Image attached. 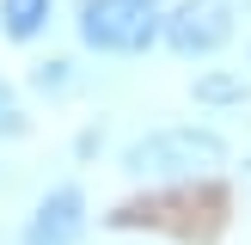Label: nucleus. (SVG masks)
<instances>
[{"label":"nucleus","mask_w":251,"mask_h":245,"mask_svg":"<svg viewBox=\"0 0 251 245\" xmlns=\"http://www.w3.org/2000/svg\"><path fill=\"white\" fill-rule=\"evenodd\" d=\"M221 166H227V141L215 129H196V122H172V129H153V135L123 147V172L129 178H147V184L208 178Z\"/></svg>","instance_id":"1"},{"label":"nucleus","mask_w":251,"mask_h":245,"mask_svg":"<svg viewBox=\"0 0 251 245\" xmlns=\"http://www.w3.org/2000/svg\"><path fill=\"white\" fill-rule=\"evenodd\" d=\"M43 24H49V0H0V31L12 43H31Z\"/></svg>","instance_id":"5"},{"label":"nucleus","mask_w":251,"mask_h":245,"mask_svg":"<svg viewBox=\"0 0 251 245\" xmlns=\"http://www.w3.org/2000/svg\"><path fill=\"white\" fill-rule=\"evenodd\" d=\"M196 98H202V104H233V98H245V80H233V74H202V80H196Z\"/></svg>","instance_id":"6"},{"label":"nucleus","mask_w":251,"mask_h":245,"mask_svg":"<svg viewBox=\"0 0 251 245\" xmlns=\"http://www.w3.org/2000/svg\"><path fill=\"white\" fill-rule=\"evenodd\" d=\"M147 6H153V0H147Z\"/></svg>","instance_id":"10"},{"label":"nucleus","mask_w":251,"mask_h":245,"mask_svg":"<svg viewBox=\"0 0 251 245\" xmlns=\"http://www.w3.org/2000/svg\"><path fill=\"white\" fill-rule=\"evenodd\" d=\"M25 129V117H19V104H12V92L0 86V135H19Z\"/></svg>","instance_id":"8"},{"label":"nucleus","mask_w":251,"mask_h":245,"mask_svg":"<svg viewBox=\"0 0 251 245\" xmlns=\"http://www.w3.org/2000/svg\"><path fill=\"white\" fill-rule=\"evenodd\" d=\"M80 233H86V196L74 190V184H55V190L31 208L25 245H74Z\"/></svg>","instance_id":"4"},{"label":"nucleus","mask_w":251,"mask_h":245,"mask_svg":"<svg viewBox=\"0 0 251 245\" xmlns=\"http://www.w3.org/2000/svg\"><path fill=\"white\" fill-rule=\"evenodd\" d=\"M159 37V12L147 0H80V43L98 55H141Z\"/></svg>","instance_id":"2"},{"label":"nucleus","mask_w":251,"mask_h":245,"mask_svg":"<svg viewBox=\"0 0 251 245\" xmlns=\"http://www.w3.org/2000/svg\"><path fill=\"white\" fill-rule=\"evenodd\" d=\"M37 86L43 92H68V61H43L37 68Z\"/></svg>","instance_id":"7"},{"label":"nucleus","mask_w":251,"mask_h":245,"mask_svg":"<svg viewBox=\"0 0 251 245\" xmlns=\"http://www.w3.org/2000/svg\"><path fill=\"white\" fill-rule=\"evenodd\" d=\"M227 37H233V6L227 0H184L166 19V43L178 55H215Z\"/></svg>","instance_id":"3"},{"label":"nucleus","mask_w":251,"mask_h":245,"mask_svg":"<svg viewBox=\"0 0 251 245\" xmlns=\"http://www.w3.org/2000/svg\"><path fill=\"white\" fill-rule=\"evenodd\" d=\"M245 172H251V159H245Z\"/></svg>","instance_id":"9"}]
</instances>
